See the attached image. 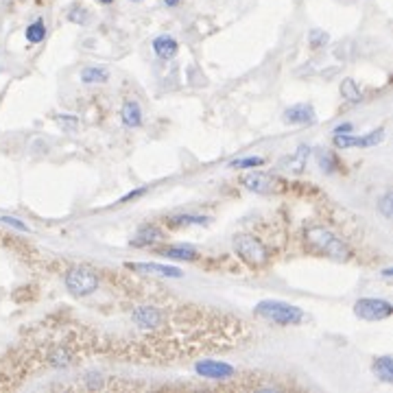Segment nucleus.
Wrapping results in <instances>:
<instances>
[{
	"instance_id": "aec40b11",
	"label": "nucleus",
	"mask_w": 393,
	"mask_h": 393,
	"mask_svg": "<svg viewBox=\"0 0 393 393\" xmlns=\"http://www.w3.org/2000/svg\"><path fill=\"white\" fill-rule=\"evenodd\" d=\"M207 223H210V218L194 216V214H179V216H170L168 218V225H175V227H181V225H207Z\"/></svg>"
},
{
	"instance_id": "7c9ffc66",
	"label": "nucleus",
	"mask_w": 393,
	"mask_h": 393,
	"mask_svg": "<svg viewBox=\"0 0 393 393\" xmlns=\"http://www.w3.org/2000/svg\"><path fill=\"white\" fill-rule=\"evenodd\" d=\"M352 129H354L352 123H343V125H339V127H334V136H337V134H350Z\"/></svg>"
},
{
	"instance_id": "b1692460",
	"label": "nucleus",
	"mask_w": 393,
	"mask_h": 393,
	"mask_svg": "<svg viewBox=\"0 0 393 393\" xmlns=\"http://www.w3.org/2000/svg\"><path fill=\"white\" fill-rule=\"evenodd\" d=\"M319 164H321V170H326V173H334L339 166V162L337 157H334L332 153H321L319 155Z\"/></svg>"
},
{
	"instance_id": "6ab92c4d",
	"label": "nucleus",
	"mask_w": 393,
	"mask_h": 393,
	"mask_svg": "<svg viewBox=\"0 0 393 393\" xmlns=\"http://www.w3.org/2000/svg\"><path fill=\"white\" fill-rule=\"evenodd\" d=\"M160 256L173 258V260H196V249L194 247H166L160 251Z\"/></svg>"
},
{
	"instance_id": "412c9836",
	"label": "nucleus",
	"mask_w": 393,
	"mask_h": 393,
	"mask_svg": "<svg viewBox=\"0 0 393 393\" xmlns=\"http://www.w3.org/2000/svg\"><path fill=\"white\" fill-rule=\"evenodd\" d=\"M341 97L345 101H350V103H358L363 99V92L358 90L356 86V81L354 79H343V84H341Z\"/></svg>"
},
{
	"instance_id": "1a4fd4ad",
	"label": "nucleus",
	"mask_w": 393,
	"mask_h": 393,
	"mask_svg": "<svg viewBox=\"0 0 393 393\" xmlns=\"http://www.w3.org/2000/svg\"><path fill=\"white\" fill-rule=\"evenodd\" d=\"M282 121L288 123V125H315L317 123V114H315L313 105L297 103V105H291L284 112Z\"/></svg>"
},
{
	"instance_id": "cd10ccee",
	"label": "nucleus",
	"mask_w": 393,
	"mask_h": 393,
	"mask_svg": "<svg viewBox=\"0 0 393 393\" xmlns=\"http://www.w3.org/2000/svg\"><path fill=\"white\" fill-rule=\"evenodd\" d=\"M0 221H3V223H7V225H11V227H16V229H20V232H29L27 223L18 221L16 216H0Z\"/></svg>"
},
{
	"instance_id": "2f4dec72",
	"label": "nucleus",
	"mask_w": 393,
	"mask_h": 393,
	"mask_svg": "<svg viewBox=\"0 0 393 393\" xmlns=\"http://www.w3.org/2000/svg\"><path fill=\"white\" fill-rule=\"evenodd\" d=\"M147 192V188H140V190H134V192H129V194H125L123 199H121V203H127V201H131V199H136V196H140V194H144Z\"/></svg>"
},
{
	"instance_id": "6e6552de",
	"label": "nucleus",
	"mask_w": 393,
	"mask_h": 393,
	"mask_svg": "<svg viewBox=\"0 0 393 393\" xmlns=\"http://www.w3.org/2000/svg\"><path fill=\"white\" fill-rule=\"evenodd\" d=\"M242 186L251 192H258V194H269L275 190V179L267 173H260V170H253V173H247V175H242Z\"/></svg>"
},
{
	"instance_id": "7ed1b4c3",
	"label": "nucleus",
	"mask_w": 393,
	"mask_h": 393,
	"mask_svg": "<svg viewBox=\"0 0 393 393\" xmlns=\"http://www.w3.org/2000/svg\"><path fill=\"white\" fill-rule=\"evenodd\" d=\"M234 251L238 253V258L242 262H247L249 267L258 269L264 267L269 262V249L264 247V242L258 236H251V234H238L234 236Z\"/></svg>"
},
{
	"instance_id": "9b49d317",
	"label": "nucleus",
	"mask_w": 393,
	"mask_h": 393,
	"mask_svg": "<svg viewBox=\"0 0 393 393\" xmlns=\"http://www.w3.org/2000/svg\"><path fill=\"white\" fill-rule=\"evenodd\" d=\"M164 310H160L155 306H138L134 308L131 319L138 323L140 328H157L162 321H164Z\"/></svg>"
},
{
	"instance_id": "393cba45",
	"label": "nucleus",
	"mask_w": 393,
	"mask_h": 393,
	"mask_svg": "<svg viewBox=\"0 0 393 393\" xmlns=\"http://www.w3.org/2000/svg\"><path fill=\"white\" fill-rule=\"evenodd\" d=\"M328 40H330L328 33H323V31H319V29L310 31V46H313V49H321V46H326Z\"/></svg>"
},
{
	"instance_id": "9d476101",
	"label": "nucleus",
	"mask_w": 393,
	"mask_h": 393,
	"mask_svg": "<svg viewBox=\"0 0 393 393\" xmlns=\"http://www.w3.org/2000/svg\"><path fill=\"white\" fill-rule=\"evenodd\" d=\"M129 271L147 273V275H160V277H181V271L177 267H168V264L157 262H127L125 264Z\"/></svg>"
},
{
	"instance_id": "72a5a7b5",
	"label": "nucleus",
	"mask_w": 393,
	"mask_h": 393,
	"mask_svg": "<svg viewBox=\"0 0 393 393\" xmlns=\"http://www.w3.org/2000/svg\"><path fill=\"white\" fill-rule=\"evenodd\" d=\"M391 271H393V269H389V267H387V269H383V275H385V277H389V275H391Z\"/></svg>"
},
{
	"instance_id": "a211bd4d",
	"label": "nucleus",
	"mask_w": 393,
	"mask_h": 393,
	"mask_svg": "<svg viewBox=\"0 0 393 393\" xmlns=\"http://www.w3.org/2000/svg\"><path fill=\"white\" fill-rule=\"evenodd\" d=\"M110 79V71L103 66H88L84 68V73H81V81L84 84H105Z\"/></svg>"
},
{
	"instance_id": "f257e3e1",
	"label": "nucleus",
	"mask_w": 393,
	"mask_h": 393,
	"mask_svg": "<svg viewBox=\"0 0 393 393\" xmlns=\"http://www.w3.org/2000/svg\"><path fill=\"white\" fill-rule=\"evenodd\" d=\"M304 238H306V247L310 251H315L317 256H326L337 262L350 260V247L326 227H310L306 229Z\"/></svg>"
},
{
	"instance_id": "39448f33",
	"label": "nucleus",
	"mask_w": 393,
	"mask_h": 393,
	"mask_svg": "<svg viewBox=\"0 0 393 393\" xmlns=\"http://www.w3.org/2000/svg\"><path fill=\"white\" fill-rule=\"evenodd\" d=\"M354 315L363 321H383L393 315V306L387 299L363 297L354 304Z\"/></svg>"
},
{
	"instance_id": "c9c22d12",
	"label": "nucleus",
	"mask_w": 393,
	"mask_h": 393,
	"mask_svg": "<svg viewBox=\"0 0 393 393\" xmlns=\"http://www.w3.org/2000/svg\"><path fill=\"white\" fill-rule=\"evenodd\" d=\"M134 3H140V0H134Z\"/></svg>"
},
{
	"instance_id": "a878e982",
	"label": "nucleus",
	"mask_w": 393,
	"mask_h": 393,
	"mask_svg": "<svg viewBox=\"0 0 393 393\" xmlns=\"http://www.w3.org/2000/svg\"><path fill=\"white\" fill-rule=\"evenodd\" d=\"M391 203H393V194H391V192H387V194L383 196V199H380V203H378V210L383 212L385 218H391V216H393Z\"/></svg>"
},
{
	"instance_id": "20e7f679",
	"label": "nucleus",
	"mask_w": 393,
	"mask_h": 393,
	"mask_svg": "<svg viewBox=\"0 0 393 393\" xmlns=\"http://www.w3.org/2000/svg\"><path fill=\"white\" fill-rule=\"evenodd\" d=\"M66 288L75 297H88L92 293H97L99 288V275L94 273L92 267H71L66 271Z\"/></svg>"
},
{
	"instance_id": "c85d7f7f",
	"label": "nucleus",
	"mask_w": 393,
	"mask_h": 393,
	"mask_svg": "<svg viewBox=\"0 0 393 393\" xmlns=\"http://www.w3.org/2000/svg\"><path fill=\"white\" fill-rule=\"evenodd\" d=\"M55 121L60 123V125H64V127H68V131H73L75 127L79 125V121H77V118H73V116H57Z\"/></svg>"
},
{
	"instance_id": "4468645a",
	"label": "nucleus",
	"mask_w": 393,
	"mask_h": 393,
	"mask_svg": "<svg viewBox=\"0 0 393 393\" xmlns=\"http://www.w3.org/2000/svg\"><path fill=\"white\" fill-rule=\"evenodd\" d=\"M153 53L160 57V60H170V57H175L177 55V49H179V44L175 38H170V36H160L153 40Z\"/></svg>"
},
{
	"instance_id": "0eeeda50",
	"label": "nucleus",
	"mask_w": 393,
	"mask_h": 393,
	"mask_svg": "<svg viewBox=\"0 0 393 393\" xmlns=\"http://www.w3.org/2000/svg\"><path fill=\"white\" fill-rule=\"evenodd\" d=\"M194 374L207 378V380H225V378H234L236 376V369L223 363V361H212V358H203V361H196L194 363Z\"/></svg>"
},
{
	"instance_id": "473e14b6",
	"label": "nucleus",
	"mask_w": 393,
	"mask_h": 393,
	"mask_svg": "<svg viewBox=\"0 0 393 393\" xmlns=\"http://www.w3.org/2000/svg\"><path fill=\"white\" fill-rule=\"evenodd\" d=\"M164 3H166L168 7H175V5H179V0H164Z\"/></svg>"
},
{
	"instance_id": "bb28decb",
	"label": "nucleus",
	"mask_w": 393,
	"mask_h": 393,
	"mask_svg": "<svg viewBox=\"0 0 393 393\" xmlns=\"http://www.w3.org/2000/svg\"><path fill=\"white\" fill-rule=\"evenodd\" d=\"M86 387L88 389H103V387H105V383H103L101 374H88L86 376Z\"/></svg>"
},
{
	"instance_id": "c756f323",
	"label": "nucleus",
	"mask_w": 393,
	"mask_h": 393,
	"mask_svg": "<svg viewBox=\"0 0 393 393\" xmlns=\"http://www.w3.org/2000/svg\"><path fill=\"white\" fill-rule=\"evenodd\" d=\"M68 18H71V22H79V25H84V22L88 20V14H86V11L84 9H75V11H71V16H68Z\"/></svg>"
},
{
	"instance_id": "4be33fe9",
	"label": "nucleus",
	"mask_w": 393,
	"mask_h": 393,
	"mask_svg": "<svg viewBox=\"0 0 393 393\" xmlns=\"http://www.w3.org/2000/svg\"><path fill=\"white\" fill-rule=\"evenodd\" d=\"M27 42H31V44H40V42H44V38H46V27H44V22L42 20H36L33 25H29L27 27Z\"/></svg>"
},
{
	"instance_id": "f8f14e48",
	"label": "nucleus",
	"mask_w": 393,
	"mask_h": 393,
	"mask_svg": "<svg viewBox=\"0 0 393 393\" xmlns=\"http://www.w3.org/2000/svg\"><path fill=\"white\" fill-rule=\"evenodd\" d=\"M308 157H310V147L308 144H299L295 149V153H291V155L280 162V166L286 168V170H291V173H302Z\"/></svg>"
},
{
	"instance_id": "f704fd0d",
	"label": "nucleus",
	"mask_w": 393,
	"mask_h": 393,
	"mask_svg": "<svg viewBox=\"0 0 393 393\" xmlns=\"http://www.w3.org/2000/svg\"><path fill=\"white\" fill-rule=\"evenodd\" d=\"M99 3H103V5H110V3H114V0H99Z\"/></svg>"
},
{
	"instance_id": "423d86ee",
	"label": "nucleus",
	"mask_w": 393,
	"mask_h": 393,
	"mask_svg": "<svg viewBox=\"0 0 393 393\" xmlns=\"http://www.w3.org/2000/svg\"><path fill=\"white\" fill-rule=\"evenodd\" d=\"M385 140V129H376L367 136H350V134H337L334 136V147L337 149H369Z\"/></svg>"
},
{
	"instance_id": "5701e85b",
	"label": "nucleus",
	"mask_w": 393,
	"mask_h": 393,
	"mask_svg": "<svg viewBox=\"0 0 393 393\" xmlns=\"http://www.w3.org/2000/svg\"><path fill=\"white\" fill-rule=\"evenodd\" d=\"M262 164H264L262 157H238V160L229 162V166H232V168H256V166H262Z\"/></svg>"
},
{
	"instance_id": "f03ea898",
	"label": "nucleus",
	"mask_w": 393,
	"mask_h": 393,
	"mask_svg": "<svg viewBox=\"0 0 393 393\" xmlns=\"http://www.w3.org/2000/svg\"><path fill=\"white\" fill-rule=\"evenodd\" d=\"M253 313L260 319H267L275 326H297L304 319V310L297 308L288 302H280V299H264V302H258Z\"/></svg>"
},
{
	"instance_id": "ddd939ff",
	"label": "nucleus",
	"mask_w": 393,
	"mask_h": 393,
	"mask_svg": "<svg viewBox=\"0 0 393 393\" xmlns=\"http://www.w3.org/2000/svg\"><path fill=\"white\" fill-rule=\"evenodd\" d=\"M121 121L129 129H138L142 125V107L138 105V101H127L121 110Z\"/></svg>"
},
{
	"instance_id": "f3484780",
	"label": "nucleus",
	"mask_w": 393,
	"mask_h": 393,
	"mask_svg": "<svg viewBox=\"0 0 393 393\" xmlns=\"http://www.w3.org/2000/svg\"><path fill=\"white\" fill-rule=\"evenodd\" d=\"M374 374L387 385L393 383V361H391V356L376 358V361H374Z\"/></svg>"
},
{
	"instance_id": "dca6fc26",
	"label": "nucleus",
	"mask_w": 393,
	"mask_h": 393,
	"mask_svg": "<svg viewBox=\"0 0 393 393\" xmlns=\"http://www.w3.org/2000/svg\"><path fill=\"white\" fill-rule=\"evenodd\" d=\"M75 363V354L66 345H57L49 352V365L53 367H71Z\"/></svg>"
},
{
	"instance_id": "2eb2a0df",
	"label": "nucleus",
	"mask_w": 393,
	"mask_h": 393,
	"mask_svg": "<svg viewBox=\"0 0 393 393\" xmlns=\"http://www.w3.org/2000/svg\"><path fill=\"white\" fill-rule=\"evenodd\" d=\"M162 238H164V236H162V232L155 225H142L136 232V238H131V245L134 247H149V245H153V242H157Z\"/></svg>"
}]
</instances>
